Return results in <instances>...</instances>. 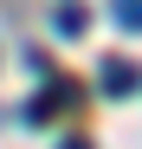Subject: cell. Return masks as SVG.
Returning <instances> with one entry per match:
<instances>
[{
	"label": "cell",
	"mask_w": 142,
	"mask_h": 149,
	"mask_svg": "<svg viewBox=\"0 0 142 149\" xmlns=\"http://www.w3.org/2000/svg\"><path fill=\"white\" fill-rule=\"evenodd\" d=\"M103 91H110V97H129V91H142V71H136L129 58H103Z\"/></svg>",
	"instance_id": "cell-1"
},
{
	"label": "cell",
	"mask_w": 142,
	"mask_h": 149,
	"mask_svg": "<svg viewBox=\"0 0 142 149\" xmlns=\"http://www.w3.org/2000/svg\"><path fill=\"white\" fill-rule=\"evenodd\" d=\"M84 26H90V13H84V7H58V19H52V33H58V39H78Z\"/></svg>",
	"instance_id": "cell-2"
},
{
	"label": "cell",
	"mask_w": 142,
	"mask_h": 149,
	"mask_svg": "<svg viewBox=\"0 0 142 149\" xmlns=\"http://www.w3.org/2000/svg\"><path fill=\"white\" fill-rule=\"evenodd\" d=\"M116 7V26L123 33H142V0H110Z\"/></svg>",
	"instance_id": "cell-3"
},
{
	"label": "cell",
	"mask_w": 142,
	"mask_h": 149,
	"mask_svg": "<svg viewBox=\"0 0 142 149\" xmlns=\"http://www.w3.org/2000/svg\"><path fill=\"white\" fill-rule=\"evenodd\" d=\"M58 149H90V143H84V136H65V143H58Z\"/></svg>",
	"instance_id": "cell-4"
}]
</instances>
